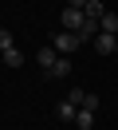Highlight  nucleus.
Instances as JSON below:
<instances>
[{
  "mask_svg": "<svg viewBox=\"0 0 118 130\" xmlns=\"http://www.w3.org/2000/svg\"><path fill=\"white\" fill-rule=\"evenodd\" d=\"M83 24H87L83 8H63V32H83Z\"/></svg>",
  "mask_w": 118,
  "mask_h": 130,
  "instance_id": "1",
  "label": "nucleus"
},
{
  "mask_svg": "<svg viewBox=\"0 0 118 130\" xmlns=\"http://www.w3.org/2000/svg\"><path fill=\"white\" fill-rule=\"evenodd\" d=\"M51 43H55V51H59V55H71V51H75L83 40H79V32H59Z\"/></svg>",
  "mask_w": 118,
  "mask_h": 130,
  "instance_id": "2",
  "label": "nucleus"
},
{
  "mask_svg": "<svg viewBox=\"0 0 118 130\" xmlns=\"http://www.w3.org/2000/svg\"><path fill=\"white\" fill-rule=\"evenodd\" d=\"M36 59H39V67H43V71H51V67L59 63L63 55L55 51V43H47V47H39V51H36Z\"/></svg>",
  "mask_w": 118,
  "mask_h": 130,
  "instance_id": "3",
  "label": "nucleus"
},
{
  "mask_svg": "<svg viewBox=\"0 0 118 130\" xmlns=\"http://www.w3.org/2000/svg\"><path fill=\"white\" fill-rule=\"evenodd\" d=\"M75 114H79V103L75 99H59V106H55V118H63V122H75Z\"/></svg>",
  "mask_w": 118,
  "mask_h": 130,
  "instance_id": "4",
  "label": "nucleus"
},
{
  "mask_svg": "<svg viewBox=\"0 0 118 130\" xmlns=\"http://www.w3.org/2000/svg\"><path fill=\"white\" fill-rule=\"evenodd\" d=\"M94 47H98V55H114V51H118V36L98 32V36H94Z\"/></svg>",
  "mask_w": 118,
  "mask_h": 130,
  "instance_id": "5",
  "label": "nucleus"
},
{
  "mask_svg": "<svg viewBox=\"0 0 118 130\" xmlns=\"http://www.w3.org/2000/svg\"><path fill=\"white\" fill-rule=\"evenodd\" d=\"M71 67H75V63H71V55H63L59 63H55L51 71H47V79H63V75H71Z\"/></svg>",
  "mask_w": 118,
  "mask_h": 130,
  "instance_id": "6",
  "label": "nucleus"
},
{
  "mask_svg": "<svg viewBox=\"0 0 118 130\" xmlns=\"http://www.w3.org/2000/svg\"><path fill=\"white\" fill-rule=\"evenodd\" d=\"M75 126H79V130H94V110H83V106H79V114H75Z\"/></svg>",
  "mask_w": 118,
  "mask_h": 130,
  "instance_id": "7",
  "label": "nucleus"
},
{
  "mask_svg": "<svg viewBox=\"0 0 118 130\" xmlns=\"http://www.w3.org/2000/svg\"><path fill=\"white\" fill-rule=\"evenodd\" d=\"M83 12H87V20H94V24H98V20L106 16V8H102V0H91V4H87Z\"/></svg>",
  "mask_w": 118,
  "mask_h": 130,
  "instance_id": "8",
  "label": "nucleus"
},
{
  "mask_svg": "<svg viewBox=\"0 0 118 130\" xmlns=\"http://www.w3.org/2000/svg\"><path fill=\"white\" fill-rule=\"evenodd\" d=\"M98 103H102V99L91 95V91H83V99H79V106H83V110H98Z\"/></svg>",
  "mask_w": 118,
  "mask_h": 130,
  "instance_id": "9",
  "label": "nucleus"
},
{
  "mask_svg": "<svg viewBox=\"0 0 118 130\" xmlns=\"http://www.w3.org/2000/svg\"><path fill=\"white\" fill-rule=\"evenodd\" d=\"M0 55H4V63H8V67H24V55H20V51H16V47H8V51H0Z\"/></svg>",
  "mask_w": 118,
  "mask_h": 130,
  "instance_id": "10",
  "label": "nucleus"
},
{
  "mask_svg": "<svg viewBox=\"0 0 118 130\" xmlns=\"http://www.w3.org/2000/svg\"><path fill=\"white\" fill-rule=\"evenodd\" d=\"M12 47V32H8V28H0V51H8Z\"/></svg>",
  "mask_w": 118,
  "mask_h": 130,
  "instance_id": "11",
  "label": "nucleus"
},
{
  "mask_svg": "<svg viewBox=\"0 0 118 130\" xmlns=\"http://www.w3.org/2000/svg\"><path fill=\"white\" fill-rule=\"evenodd\" d=\"M91 0H67V8H87Z\"/></svg>",
  "mask_w": 118,
  "mask_h": 130,
  "instance_id": "12",
  "label": "nucleus"
}]
</instances>
